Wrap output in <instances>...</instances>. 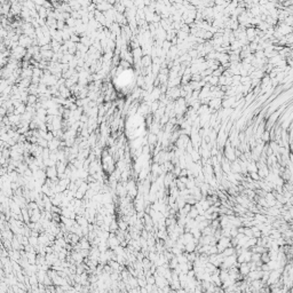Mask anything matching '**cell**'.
Here are the masks:
<instances>
[{"label":"cell","instance_id":"cell-1","mask_svg":"<svg viewBox=\"0 0 293 293\" xmlns=\"http://www.w3.org/2000/svg\"><path fill=\"white\" fill-rule=\"evenodd\" d=\"M226 148H225V158L229 160V161H234L237 158L236 156V150L235 148L230 144V142H226Z\"/></svg>","mask_w":293,"mask_h":293},{"label":"cell","instance_id":"cell-2","mask_svg":"<svg viewBox=\"0 0 293 293\" xmlns=\"http://www.w3.org/2000/svg\"><path fill=\"white\" fill-rule=\"evenodd\" d=\"M189 141H190V139H189V136L186 135V134H181L177 139H176V141H175V144L176 146L179 148V149H182V150H185L186 149L187 144L189 143Z\"/></svg>","mask_w":293,"mask_h":293},{"label":"cell","instance_id":"cell-3","mask_svg":"<svg viewBox=\"0 0 293 293\" xmlns=\"http://www.w3.org/2000/svg\"><path fill=\"white\" fill-rule=\"evenodd\" d=\"M245 33H246V39L249 40V42L253 41L254 38L256 37V32H255V27L250 25L249 27L245 29Z\"/></svg>","mask_w":293,"mask_h":293},{"label":"cell","instance_id":"cell-4","mask_svg":"<svg viewBox=\"0 0 293 293\" xmlns=\"http://www.w3.org/2000/svg\"><path fill=\"white\" fill-rule=\"evenodd\" d=\"M280 33H282L283 36H285V35H289V33H292V27H289V25H285L283 22H280V25L277 27L276 29Z\"/></svg>","mask_w":293,"mask_h":293},{"label":"cell","instance_id":"cell-5","mask_svg":"<svg viewBox=\"0 0 293 293\" xmlns=\"http://www.w3.org/2000/svg\"><path fill=\"white\" fill-rule=\"evenodd\" d=\"M238 270H239V274L242 276H246L250 271V265L249 262H242L238 267Z\"/></svg>","mask_w":293,"mask_h":293},{"label":"cell","instance_id":"cell-6","mask_svg":"<svg viewBox=\"0 0 293 293\" xmlns=\"http://www.w3.org/2000/svg\"><path fill=\"white\" fill-rule=\"evenodd\" d=\"M141 62H142V66L144 68H149L151 67L152 64V58L150 55H144L143 57H141Z\"/></svg>","mask_w":293,"mask_h":293},{"label":"cell","instance_id":"cell-7","mask_svg":"<svg viewBox=\"0 0 293 293\" xmlns=\"http://www.w3.org/2000/svg\"><path fill=\"white\" fill-rule=\"evenodd\" d=\"M157 140H158V139H157V134H155V133H151V132H150V134L146 136V142H148L149 146L156 144Z\"/></svg>","mask_w":293,"mask_h":293},{"label":"cell","instance_id":"cell-8","mask_svg":"<svg viewBox=\"0 0 293 293\" xmlns=\"http://www.w3.org/2000/svg\"><path fill=\"white\" fill-rule=\"evenodd\" d=\"M285 25H289V27H292V24H293V17H292V15H289L286 18H284V21H282Z\"/></svg>","mask_w":293,"mask_h":293},{"label":"cell","instance_id":"cell-9","mask_svg":"<svg viewBox=\"0 0 293 293\" xmlns=\"http://www.w3.org/2000/svg\"><path fill=\"white\" fill-rule=\"evenodd\" d=\"M261 136H262V141H263L265 143L270 141V135H269V131H268V130H267V131H265V132L262 133V135H261Z\"/></svg>","mask_w":293,"mask_h":293},{"label":"cell","instance_id":"cell-10","mask_svg":"<svg viewBox=\"0 0 293 293\" xmlns=\"http://www.w3.org/2000/svg\"><path fill=\"white\" fill-rule=\"evenodd\" d=\"M250 176H251L252 181H259L260 180V176H259L258 172H250Z\"/></svg>","mask_w":293,"mask_h":293}]
</instances>
